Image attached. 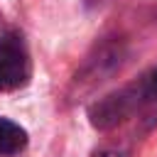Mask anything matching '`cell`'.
Segmentation results:
<instances>
[{"label": "cell", "instance_id": "obj_1", "mask_svg": "<svg viewBox=\"0 0 157 157\" xmlns=\"http://www.w3.org/2000/svg\"><path fill=\"white\" fill-rule=\"evenodd\" d=\"M128 118H147V128L157 123V66L91 108V123L98 130L115 128Z\"/></svg>", "mask_w": 157, "mask_h": 157}, {"label": "cell", "instance_id": "obj_2", "mask_svg": "<svg viewBox=\"0 0 157 157\" xmlns=\"http://www.w3.org/2000/svg\"><path fill=\"white\" fill-rule=\"evenodd\" d=\"M32 78V59L25 37L17 29L0 34V91H20Z\"/></svg>", "mask_w": 157, "mask_h": 157}, {"label": "cell", "instance_id": "obj_3", "mask_svg": "<svg viewBox=\"0 0 157 157\" xmlns=\"http://www.w3.org/2000/svg\"><path fill=\"white\" fill-rule=\"evenodd\" d=\"M27 130L22 125H17L10 118L0 115V157H12L20 155L27 147Z\"/></svg>", "mask_w": 157, "mask_h": 157}, {"label": "cell", "instance_id": "obj_4", "mask_svg": "<svg viewBox=\"0 0 157 157\" xmlns=\"http://www.w3.org/2000/svg\"><path fill=\"white\" fill-rule=\"evenodd\" d=\"M91 157H123L120 152H115V150H96Z\"/></svg>", "mask_w": 157, "mask_h": 157}]
</instances>
